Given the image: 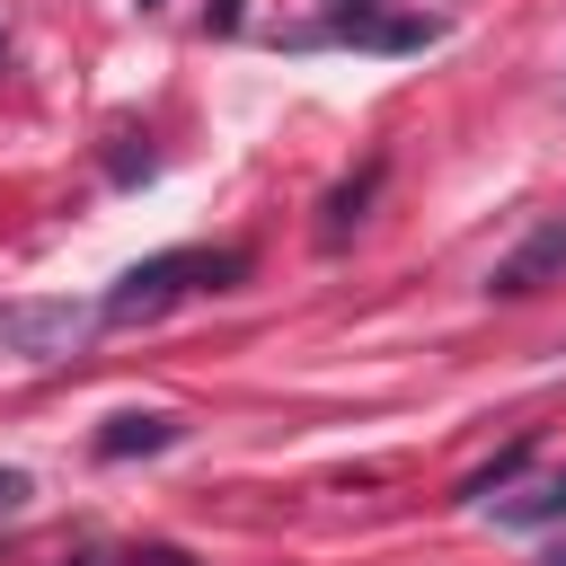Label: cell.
I'll list each match as a JSON object with an SVG mask.
<instances>
[{
  "mask_svg": "<svg viewBox=\"0 0 566 566\" xmlns=\"http://www.w3.org/2000/svg\"><path fill=\"white\" fill-rule=\"evenodd\" d=\"M248 274V248H168V256H142L106 301H97V318L106 327H142V318H159V310H177V301H195V292H230Z\"/></svg>",
  "mask_w": 566,
  "mask_h": 566,
  "instance_id": "6da1fadb",
  "label": "cell"
},
{
  "mask_svg": "<svg viewBox=\"0 0 566 566\" xmlns=\"http://www.w3.org/2000/svg\"><path fill=\"white\" fill-rule=\"evenodd\" d=\"M88 318H97V310H71V301H35V310H9V318H0V345H9L18 363H62V354L88 336Z\"/></svg>",
  "mask_w": 566,
  "mask_h": 566,
  "instance_id": "7a4b0ae2",
  "label": "cell"
},
{
  "mask_svg": "<svg viewBox=\"0 0 566 566\" xmlns=\"http://www.w3.org/2000/svg\"><path fill=\"white\" fill-rule=\"evenodd\" d=\"M548 283H566V221H539V230H531L522 248H504L495 274H486L495 301H531V292H548Z\"/></svg>",
  "mask_w": 566,
  "mask_h": 566,
  "instance_id": "3957f363",
  "label": "cell"
},
{
  "mask_svg": "<svg viewBox=\"0 0 566 566\" xmlns=\"http://www.w3.org/2000/svg\"><path fill=\"white\" fill-rule=\"evenodd\" d=\"M168 442H177V416H159V407L97 424V460H133V451H168Z\"/></svg>",
  "mask_w": 566,
  "mask_h": 566,
  "instance_id": "277c9868",
  "label": "cell"
},
{
  "mask_svg": "<svg viewBox=\"0 0 566 566\" xmlns=\"http://www.w3.org/2000/svg\"><path fill=\"white\" fill-rule=\"evenodd\" d=\"M371 195H380V159H363V168H354V177H345V186H336V195L318 203V239L336 248V239H345V230L363 221V203H371Z\"/></svg>",
  "mask_w": 566,
  "mask_h": 566,
  "instance_id": "5b68a950",
  "label": "cell"
},
{
  "mask_svg": "<svg viewBox=\"0 0 566 566\" xmlns=\"http://www.w3.org/2000/svg\"><path fill=\"white\" fill-rule=\"evenodd\" d=\"M495 522H513V531L566 522V469H557V478H539V486H522V495H504V504H495Z\"/></svg>",
  "mask_w": 566,
  "mask_h": 566,
  "instance_id": "8992f818",
  "label": "cell"
},
{
  "mask_svg": "<svg viewBox=\"0 0 566 566\" xmlns=\"http://www.w3.org/2000/svg\"><path fill=\"white\" fill-rule=\"evenodd\" d=\"M522 469H531V433H522V442H504L486 469H469V478H460V504H495V495H504Z\"/></svg>",
  "mask_w": 566,
  "mask_h": 566,
  "instance_id": "52a82bcc",
  "label": "cell"
},
{
  "mask_svg": "<svg viewBox=\"0 0 566 566\" xmlns=\"http://www.w3.org/2000/svg\"><path fill=\"white\" fill-rule=\"evenodd\" d=\"M27 495H35V486H27V469H0V513H18Z\"/></svg>",
  "mask_w": 566,
  "mask_h": 566,
  "instance_id": "ba28073f",
  "label": "cell"
},
{
  "mask_svg": "<svg viewBox=\"0 0 566 566\" xmlns=\"http://www.w3.org/2000/svg\"><path fill=\"white\" fill-rule=\"evenodd\" d=\"M548 566H566V548H557V557H548Z\"/></svg>",
  "mask_w": 566,
  "mask_h": 566,
  "instance_id": "9c48e42d",
  "label": "cell"
}]
</instances>
